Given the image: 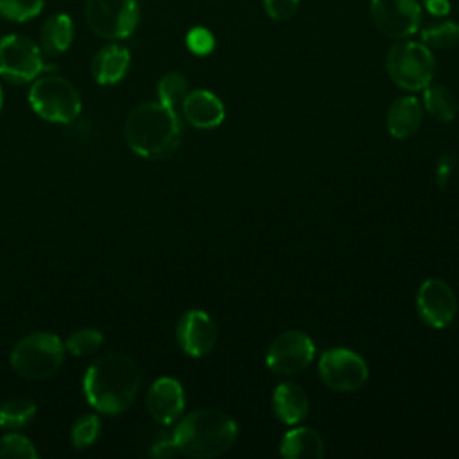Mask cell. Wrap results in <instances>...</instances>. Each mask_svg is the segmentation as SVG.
Instances as JSON below:
<instances>
[{
  "label": "cell",
  "instance_id": "obj_5",
  "mask_svg": "<svg viewBox=\"0 0 459 459\" xmlns=\"http://www.w3.org/2000/svg\"><path fill=\"white\" fill-rule=\"evenodd\" d=\"M29 102L39 118L56 124H70L82 108L77 88L59 75L36 79L29 91Z\"/></svg>",
  "mask_w": 459,
  "mask_h": 459
},
{
  "label": "cell",
  "instance_id": "obj_6",
  "mask_svg": "<svg viewBox=\"0 0 459 459\" xmlns=\"http://www.w3.org/2000/svg\"><path fill=\"white\" fill-rule=\"evenodd\" d=\"M385 70L402 90L420 91L432 82L436 61L425 43L400 41L387 52Z\"/></svg>",
  "mask_w": 459,
  "mask_h": 459
},
{
  "label": "cell",
  "instance_id": "obj_9",
  "mask_svg": "<svg viewBox=\"0 0 459 459\" xmlns=\"http://www.w3.org/2000/svg\"><path fill=\"white\" fill-rule=\"evenodd\" d=\"M317 369L321 380L339 393L360 389L369 377L366 360L348 348L326 350L319 359Z\"/></svg>",
  "mask_w": 459,
  "mask_h": 459
},
{
  "label": "cell",
  "instance_id": "obj_21",
  "mask_svg": "<svg viewBox=\"0 0 459 459\" xmlns=\"http://www.w3.org/2000/svg\"><path fill=\"white\" fill-rule=\"evenodd\" d=\"M423 106L429 115L441 122H450L457 115L459 100L452 90L443 84H429L423 88Z\"/></svg>",
  "mask_w": 459,
  "mask_h": 459
},
{
  "label": "cell",
  "instance_id": "obj_25",
  "mask_svg": "<svg viewBox=\"0 0 459 459\" xmlns=\"http://www.w3.org/2000/svg\"><path fill=\"white\" fill-rule=\"evenodd\" d=\"M104 342V335L95 328H81L75 330L68 339L65 341L66 351H70L75 357H86L95 353Z\"/></svg>",
  "mask_w": 459,
  "mask_h": 459
},
{
  "label": "cell",
  "instance_id": "obj_17",
  "mask_svg": "<svg viewBox=\"0 0 459 459\" xmlns=\"http://www.w3.org/2000/svg\"><path fill=\"white\" fill-rule=\"evenodd\" d=\"M421 120H423L421 102L412 95L398 97L389 106L387 117H385L389 134L400 140L412 136L420 129Z\"/></svg>",
  "mask_w": 459,
  "mask_h": 459
},
{
  "label": "cell",
  "instance_id": "obj_24",
  "mask_svg": "<svg viewBox=\"0 0 459 459\" xmlns=\"http://www.w3.org/2000/svg\"><path fill=\"white\" fill-rule=\"evenodd\" d=\"M421 39L429 48L448 50L459 45V23L441 22L421 30Z\"/></svg>",
  "mask_w": 459,
  "mask_h": 459
},
{
  "label": "cell",
  "instance_id": "obj_4",
  "mask_svg": "<svg viewBox=\"0 0 459 459\" xmlns=\"http://www.w3.org/2000/svg\"><path fill=\"white\" fill-rule=\"evenodd\" d=\"M65 342L50 332H32L11 351L13 369L27 380H45L57 373L65 360Z\"/></svg>",
  "mask_w": 459,
  "mask_h": 459
},
{
  "label": "cell",
  "instance_id": "obj_15",
  "mask_svg": "<svg viewBox=\"0 0 459 459\" xmlns=\"http://www.w3.org/2000/svg\"><path fill=\"white\" fill-rule=\"evenodd\" d=\"M181 113L185 120L197 129H213L221 126L226 117L222 100L208 90L188 91L181 104Z\"/></svg>",
  "mask_w": 459,
  "mask_h": 459
},
{
  "label": "cell",
  "instance_id": "obj_8",
  "mask_svg": "<svg viewBox=\"0 0 459 459\" xmlns=\"http://www.w3.org/2000/svg\"><path fill=\"white\" fill-rule=\"evenodd\" d=\"M45 70L41 48L32 39L20 34L0 38V77L14 84H25Z\"/></svg>",
  "mask_w": 459,
  "mask_h": 459
},
{
  "label": "cell",
  "instance_id": "obj_18",
  "mask_svg": "<svg viewBox=\"0 0 459 459\" xmlns=\"http://www.w3.org/2000/svg\"><path fill=\"white\" fill-rule=\"evenodd\" d=\"M308 396L301 385L294 382L280 384L273 393V411L285 425H296L308 412Z\"/></svg>",
  "mask_w": 459,
  "mask_h": 459
},
{
  "label": "cell",
  "instance_id": "obj_23",
  "mask_svg": "<svg viewBox=\"0 0 459 459\" xmlns=\"http://www.w3.org/2000/svg\"><path fill=\"white\" fill-rule=\"evenodd\" d=\"M158 102L165 104L170 109H176L183 104L186 93H188V81L179 72H169L165 74L158 82Z\"/></svg>",
  "mask_w": 459,
  "mask_h": 459
},
{
  "label": "cell",
  "instance_id": "obj_27",
  "mask_svg": "<svg viewBox=\"0 0 459 459\" xmlns=\"http://www.w3.org/2000/svg\"><path fill=\"white\" fill-rule=\"evenodd\" d=\"M100 436V418L97 414L81 416L70 432L72 445L75 448H88L91 446Z\"/></svg>",
  "mask_w": 459,
  "mask_h": 459
},
{
  "label": "cell",
  "instance_id": "obj_32",
  "mask_svg": "<svg viewBox=\"0 0 459 459\" xmlns=\"http://www.w3.org/2000/svg\"><path fill=\"white\" fill-rule=\"evenodd\" d=\"M423 5L432 16H445L450 13L448 0H423Z\"/></svg>",
  "mask_w": 459,
  "mask_h": 459
},
{
  "label": "cell",
  "instance_id": "obj_12",
  "mask_svg": "<svg viewBox=\"0 0 459 459\" xmlns=\"http://www.w3.org/2000/svg\"><path fill=\"white\" fill-rule=\"evenodd\" d=\"M416 308L425 325L430 328H445L452 323L457 312V299L452 287L439 280L430 278L423 281L416 294Z\"/></svg>",
  "mask_w": 459,
  "mask_h": 459
},
{
  "label": "cell",
  "instance_id": "obj_22",
  "mask_svg": "<svg viewBox=\"0 0 459 459\" xmlns=\"http://www.w3.org/2000/svg\"><path fill=\"white\" fill-rule=\"evenodd\" d=\"M36 403L27 398L7 400L0 405V427L7 430H16L30 423L36 416Z\"/></svg>",
  "mask_w": 459,
  "mask_h": 459
},
{
  "label": "cell",
  "instance_id": "obj_16",
  "mask_svg": "<svg viewBox=\"0 0 459 459\" xmlns=\"http://www.w3.org/2000/svg\"><path fill=\"white\" fill-rule=\"evenodd\" d=\"M131 65V54L126 47L111 43L102 47L91 61L93 79L102 86H111L120 82Z\"/></svg>",
  "mask_w": 459,
  "mask_h": 459
},
{
  "label": "cell",
  "instance_id": "obj_7",
  "mask_svg": "<svg viewBox=\"0 0 459 459\" xmlns=\"http://www.w3.org/2000/svg\"><path fill=\"white\" fill-rule=\"evenodd\" d=\"M84 14L97 36L113 41L129 38L140 20L136 0H88Z\"/></svg>",
  "mask_w": 459,
  "mask_h": 459
},
{
  "label": "cell",
  "instance_id": "obj_33",
  "mask_svg": "<svg viewBox=\"0 0 459 459\" xmlns=\"http://www.w3.org/2000/svg\"><path fill=\"white\" fill-rule=\"evenodd\" d=\"M2 108H4V90L0 86V111H2Z\"/></svg>",
  "mask_w": 459,
  "mask_h": 459
},
{
  "label": "cell",
  "instance_id": "obj_19",
  "mask_svg": "<svg viewBox=\"0 0 459 459\" xmlns=\"http://www.w3.org/2000/svg\"><path fill=\"white\" fill-rule=\"evenodd\" d=\"M280 454L285 459H319L325 455V441L317 430L296 427L283 436Z\"/></svg>",
  "mask_w": 459,
  "mask_h": 459
},
{
  "label": "cell",
  "instance_id": "obj_20",
  "mask_svg": "<svg viewBox=\"0 0 459 459\" xmlns=\"http://www.w3.org/2000/svg\"><path fill=\"white\" fill-rule=\"evenodd\" d=\"M74 39V23L70 16L59 13L50 16L43 27L39 36V48L43 54L56 57L66 52Z\"/></svg>",
  "mask_w": 459,
  "mask_h": 459
},
{
  "label": "cell",
  "instance_id": "obj_1",
  "mask_svg": "<svg viewBox=\"0 0 459 459\" xmlns=\"http://www.w3.org/2000/svg\"><path fill=\"white\" fill-rule=\"evenodd\" d=\"M138 364L126 355H104L93 360L82 378L88 403L104 414H120L129 409L140 391Z\"/></svg>",
  "mask_w": 459,
  "mask_h": 459
},
{
  "label": "cell",
  "instance_id": "obj_26",
  "mask_svg": "<svg viewBox=\"0 0 459 459\" xmlns=\"http://www.w3.org/2000/svg\"><path fill=\"white\" fill-rule=\"evenodd\" d=\"M0 457L4 459H38L32 441L18 432H9L0 437Z\"/></svg>",
  "mask_w": 459,
  "mask_h": 459
},
{
  "label": "cell",
  "instance_id": "obj_13",
  "mask_svg": "<svg viewBox=\"0 0 459 459\" xmlns=\"http://www.w3.org/2000/svg\"><path fill=\"white\" fill-rule=\"evenodd\" d=\"M179 348L190 357H203L212 351L217 342V326L204 312L192 308L181 316L176 328Z\"/></svg>",
  "mask_w": 459,
  "mask_h": 459
},
{
  "label": "cell",
  "instance_id": "obj_14",
  "mask_svg": "<svg viewBox=\"0 0 459 459\" xmlns=\"http://www.w3.org/2000/svg\"><path fill=\"white\" fill-rule=\"evenodd\" d=\"M147 409L158 423H174L185 411V393L181 384L172 377L154 380L147 393Z\"/></svg>",
  "mask_w": 459,
  "mask_h": 459
},
{
  "label": "cell",
  "instance_id": "obj_29",
  "mask_svg": "<svg viewBox=\"0 0 459 459\" xmlns=\"http://www.w3.org/2000/svg\"><path fill=\"white\" fill-rule=\"evenodd\" d=\"M185 43L188 47V50L195 56H208L213 52L215 48V38L212 34V30H208L206 27H194L186 32Z\"/></svg>",
  "mask_w": 459,
  "mask_h": 459
},
{
  "label": "cell",
  "instance_id": "obj_3",
  "mask_svg": "<svg viewBox=\"0 0 459 459\" xmlns=\"http://www.w3.org/2000/svg\"><path fill=\"white\" fill-rule=\"evenodd\" d=\"M238 427L231 416L217 409H197L174 429L178 452L194 459H212L226 454L235 443Z\"/></svg>",
  "mask_w": 459,
  "mask_h": 459
},
{
  "label": "cell",
  "instance_id": "obj_28",
  "mask_svg": "<svg viewBox=\"0 0 459 459\" xmlns=\"http://www.w3.org/2000/svg\"><path fill=\"white\" fill-rule=\"evenodd\" d=\"M45 0H0V16L11 22H27L36 18L43 9Z\"/></svg>",
  "mask_w": 459,
  "mask_h": 459
},
{
  "label": "cell",
  "instance_id": "obj_11",
  "mask_svg": "<svg viewBox=\"0 0 459 459\" xmlns=\"http://www.w3.org/2000/svg\"><path fill=\"white\" fill-rule=\"evenodd\" d=\"M369 13L377 29L393 39L412 36L421 23V7L416 0H371Z\"/></svg>",
  "mask_w": 459,
  "mask_h": 459
},
{
  "label": "cell",
  "instance_id": "obj_30",
  "mask_svg": "<svg viewBox=\"0 0 459 459\" xmlns=\"http://www.w3.org/2000/svg\"><path fill=\"white\" fill-rule=\"evenodd\" d=\"M264 7L273 20L285 22L296 14L299 0H264Z\"/></svg>",
  "mask_w": 459,
  "mask_h": 459
},
{
  "label": "cell",
  "instance_id": "obj_31",
  "mask_svg": "<svg viewBox=\"0 0 459 459\" xmlns=\"http://www.w3.org/2000/svg\"><path fill=\"white\" fill-rule=\"evenodd\" d=\"M174 454H178V446H176V443H174L172 437H169V439H160V441H156V443L152 445V448H151V455H152V457H158V459H169V457H172Z\"/></svg>",
  "mask_w": 459,
  "mask_h": 459
},
{
  "label": "cell",
  "instance_id": "obj_10",
  "mask_svg": "<svg viewBox=\"0 0 459 459\" xmlns=\"http://www.w3.org/2000/svg\"><path fill=\"white\" fill-rule=\"evenodd\" d=\"M314 357V341L301 330H287L274 337V341L269 344L265 364L273 373L290 377L308 368Z\"/></svg>",
  "mask_w": 459,
  "mask_h": 459
},
{
  "label": "cell",
  "instance_id": "obj_2",
  "mask_svg": "<svg viewBox=\"0 0 459 459\" xmlns=\"http://www.w3.org/2000/svg\"><path fill=\"white\" fill-rule=\"evenodd\" d=\"M129 149L145 160H165L181 143V120L176 109L161 102L136 106L124 122Z\"/></svg>",
  "mask_w": 459,
  "mask_h": 459
}]
</instances>
